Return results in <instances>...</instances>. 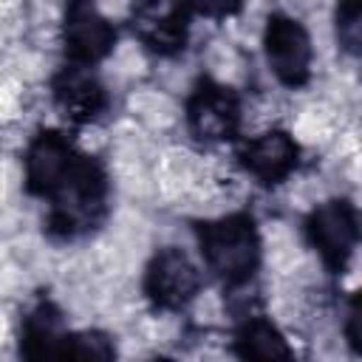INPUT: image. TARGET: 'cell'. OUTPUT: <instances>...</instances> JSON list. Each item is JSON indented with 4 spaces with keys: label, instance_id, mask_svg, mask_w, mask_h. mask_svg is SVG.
I'll return each instance as SVG.
<instances>
[{
    "label": "cell",
    "instance_id": "cell-1",
    "mask_svg": "<svg viewBox=\"0 0 362 362\" xmlns=\"http://www.w3.org/2000/svg\"><path fill=\"white\" fill-rule=\"evenodd\" d=\"M105 198H107L105 170L99 167V161L79 156L62 187L51 195V215H48L51 232L71 238L76 232L96 226V221L105 212Z\"/></svg>",
    "mask_w": 362,
    "mask_h": 362
},
{
    "label": "cell",
    "instance_id": "cell-2",
    "mask_svg": "<svg viewBox=\"0 0 362 362\" xmlns=\"http://www.w3.org/2000/svg\"><path fill=\"white\" fill-rule=\"evenodd\" d=\"M198 243L206 266L226 283H243L260 260V240L249 215H226L198 226Z\"/></svg>",
    "mask_w": 362,
    "mask_h": 362
},
{
    "label": "cell",
    "instance_id": "cell-3",
    "mask_svg": "<svg viewBox=\"0 0 362 362\" xmlns=\"http://www.w3.org/2000/svg\"><path fill=\"white\" fill-rule=\"evenodd\" d=\"M308 240L328 269H342L356 243V212L348 201H325L308 215Z\"/></svg>",
    "mask_w": 362,
    "mask_h": 362
},
{
    "label": "cell",
    "instance_id": "cell-4",
    "mask_svg": "<svg viewBox=\"0 0 362 362\" xmlns=\"http://www.w3.org/2000/svg\"><path fill=\"white\" fill-rule=\"evenodd\" d=\"M266 57L286 85H303L311 68V40L305 28L286 14H272L266 25Z\"/></svg>",
    "mask_w": 362,
    "mask_h": 362
},
{
    "label": "cell",
    "instance_id": "cell-5",
    "mask_svg": "<svg viewBox=\"0 0 362 362\" xmlns=\"http://www.w3.org/2000/svg\"><path fill=\"white\" fill-rule=\"evenodd\" d=\"M198 286H201V274H198L195 263L181 249H173V246L161 249L147 266L144 288H147V297L158 308L187 305L195 297Z\"/></svg>",
    "mask_w": 362,
    "mask_h": 362
},
{
    "label": "cell",
    "instance_id": "cell-6",
    "mask_svg": "<svg viewBox=\"0 0 362 362\" xmlns=\"http://www.w3.org/2000/svg\"><path fill=\"white\" fill-rule=\"evenodd\" d=\"M189 127L204 141H226L240 127V105L238 96L215 82H201L187 105Z\"/></svg>",
    "mask_w": 362,
    "mask_h": 362
},
{
    "label": "cell",
    "instance_id": "cell-7",
    "mask_svg": "<svg viewBox=\"0 0 362 362\" xmlns=\"http://www.w3.org/2000/svg\"><path fill=\"white\" fill-rule=\"evenodd\" d=\"M79 153L71 147V141L57 133V130H45L40 133L25 156V184L34 195L51 198L62 181L68 178V173L74 170Z\"/></svg>",
    "mask_w": 362,
    "mask_h": 362
},
{
    "label": "cell",
    "instance_id": "cell-8",
    "mask_svg": "<svg viewBox=\"0 0 362 362\" xmlns=\"http://www.w3.org/2000/svg\"><path fill=\"white\" fill-rule=\"evenodd\" d=\"M113 40H116L113 25L93 6L74 3L68 8L65 25H62V42L74 65L85 68V65L99 62L113 48Z\"/></svg>",
    "mask_w": 362,
    "mask_h": 362
},
{
    "label": "cell",
    "instance_id": "cell-9",
    "mask_svg": "<svg viewBox=\"0 0 362 362\" xmlns=\"http://www.w3.org/2000/svg\"><path fill=\"white\" fill-rule=\"evenodd\" d=\"M74 339L76 334L62 328L51 305H40L25 320L20 351L25 362H74Z\"/></svg>",
    "mask_w": 362,
    "mask_h": 362
},
{
    "label": "cell",
    "instance_id": "cell-10",
    "mask_svg": "<svg viewBox=\"0 0 362 362\" xmlns=\"http://www.w3.org/2000/svg\"><path fill=\"white\" fill-rule=\"evenodd\" d=\"M240 161L260 184H280L297 167V144L283 130H269L240 150Z\"/></svg>",
    "mask_w": 362,
    "mask_h": 362
},
{
    "label": "cell",
    "instance_id": "cell-11",
    "mask_svg": "<svg viewBox=\"0 0 362 362\" xmlns=\"http://www.w3.org/2000/svg\"><path fill=\"white\" fill-rule=\"evenodd\" d=\"M54 99H57V107L76 124H85L90 119H96L105 105H107V96H105V88L79 65L74 68H65L57 82H54Z\"/></svg>",
    "mask_w": 362,
    "mask_h": 362
},
{
    "label": "cell",
    "instance_id": "cell-12",
    "mask_svg": "<svg viewBox=\"0 0 362 362\" xmlns=\"http://www.w3.org/2000/svg\"><path fill=\"white\" fill-rule=\"evenodd\" d=\"M141 42L156 54H175L187 42V8L184 6H141L133 20Z\"/></svg>",
    "mask_w": 362,
    "mask_h": 362
},
{
    "label": "cell",
    "instance_id": "cell-13",
    "mask_svg": "<svg viewBox=\"0 0 362 362\" xmlns=\"http://www.w3.org/2000/svg\"><path fill=\"white\" fill-rule=\"evenodd\" d=\"M235 354L240 362H294L286 337L260 317H252L238 328Z\"/></svg>",
    "mask_w": 362,
    "mask_h": 362
},
{
    "label": "cell",
    "instance_id": "cell-14",
    "mask_svg": "<svg viewBox=\"0 0 362 362\" xmlns=\"http://www.w3.org/2000/svg\"><path fill=\"white\" fill-rule=\"evenodd\" d=\"M337 37L345 51L362 57V3H345L337 11Z\"/></svg>",
    "mask_w": 362,
    "mask_h": 362
},
{
    "label": "cell",
    "instance_id": "cell-15",
    "mask_svg": "<svg viewBox=\"0 0 362 362\" xmlns=\"http://www.w3.org/2000/svg\"><path fill=\"white\" fill-rule=\"evenodd\" d=\"M74 362H116V351L105 334L85 331L74 339Z\"/></svg>",
    "mask_w": 362,
    "mask_h": 362
},
{
    "label": "cell",
    "instance_id": "cell-16",
    "mask_svg": "<svg viewBox=\"0 0 362 362\" xmlns=\"http://www.w3.org/2000/svg\"><path fill=\"white\" fill-rule=\"evenodd\" d=\"M345 337L351 342V348L362 356V291L351 300V308H348V322H345Z\"/></svg>",
    "mask_w": 362,
    "mask_h": 362
},
{
    "label": "cell",
    "instance_id": "cell-17",
    "mask_svg": "<svg viewBox=\"0 0 362 362\" xmlns=\"http://www.w3.org/2000/svg\"><path fill=\"white\" fill-rule=\"evenodd\" d=\"M153 362H173V359H153Z\"/></svg>",
    "mask_w": 362,
    "mask_h": 362
}]
</instances>
